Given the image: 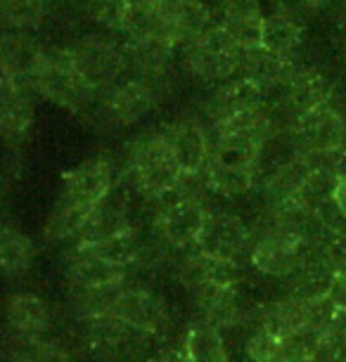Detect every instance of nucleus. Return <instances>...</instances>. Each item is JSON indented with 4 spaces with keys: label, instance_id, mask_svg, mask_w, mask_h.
Listing matches in <instances>:
<instances>
[{
    "label": "nucleus",
    "instance_id": "nucleus-1",
    "mask_svg": "<svg viewBox=\"0 0 346 362\" xmlns=\"http://www.w3.org/2000/svg\"><path fill=\"white\" fill-rule=\"evenodd\" d=\"M114 192V168L105 156L81 161L64 175L62 197L57 209L47 218L45 239L47 242H62L76 239L83 230L91 214Z\"/></svg>",
    "mask_w": 346,
    "mask_h": 362
},
{
    "label": "nucleus",
    "instance_id": "nucleus-2",
    "mask_svg": "<svg viewBox=\"0 0 346 362\" xmlns=\"http://www.w3.org/2000/svg\"><path fill=\"white\" fill-rule=\"evenodd\" d=\"M126 168L133 187L152 202H161L173 194L185 177L159 131L142 133L128 142Z\"/></svg>",
    "mask_w": 346,
    "mask_h": 362
},
{
    "label": "nucleus",
    "instance_id": "nucleus-3",
    "mask_svg": "<svg viewBox=\"0 0 346 362\" xmlns=\"http://www.w3.org/2000/svg\"><path fill=\"white\" fill-rule=\"evenodd\" d=\"M244 52L223 26H209L185 45V69L202 81H230L240 76Z\"/></svg>",
    "mask_w": 346,
    "mask_h": 362
},
{
    "label": "nucleus",
    "instance_id": "nucleus-4",
    "mask_svg": "<svg viewBox=\"0 0 346 362\" xmlns=\"http://www.w3.org/2000/svg\"><path fill=\"white\" fill-rule=\"evenodd\" d=\"M209 209L204 197H192L175 189L159 202L157 211V237L164 247L173 251H192L204 230Z\"/></svg>",
    "mask_w": 346,
    "mask_h": 362
},
{
    "label": "nucleus",
    "instance_id": "nucleus-5",
    "mask_svg": "<svg viewBox=\"0 0 346 362\" xmlns=\"http://www.w3.org/2000/svg\"><path fill=\"white\" fill-rule=\"evenodd\" d=\"M112 313L124 320L131 329L145 339L147 344L154 346L166 339L168 329H171V313L164 298L159 293L145 286H124L112 303Z\"/></svg>",
    "mask_w": 346,
    "mask_h": 362
},
{
    "label": "nucleus",
    "instance_id": "nucleus-6",
    "mask_svg": "<svg viewBox=\"0 0 346 362\" xmlns=\"http://www.w3.org/2000/svg\"><path fill=\"white\" fill-rule=\"evenodd\" d=\"M67 50H69V57L81 78L98 93L114 88L126 74L124 47H119L105 36H83L74 40Z\"/></svg>",
    "mask_w": 346,
    "mask_h": 362
},
{
    "label": "nucleus",
    "instance_id": "nucleus-7",
    "mask_svg": "<svg viewBox=\"0 0 346 362\" xmlns=\"http://www.w3.org/2000/svg\"><path fill=\"white\" fill-rule=\"evenodd\" d=\"M36 90L43 93L52 102H57V105L74 109V112L88 107L93 98H98V90H93L81 78L67 47L45 52L43 64H40V71L36 76Z\"/></svg>",
    "mask_w": 346,
    "mask_h": 362
},
{
    "label": "nucleus",
    "instance_id": "nucleus-8",
    "mask_svg": "<svg viewBox=\"0 0 346 362\" xmlns=\"http://www.w3.org/2000/svg\"><path fill=\"white\" fill-rule=\"evenodd\" d=\"M289 133L296 149L311 156H330L346 145V112L330 102L299 116Z\"/></svg>",
    "mask_w": 346,
    "mask_h": 362
},
{
    "label": "nucleus",
    "instance_id": "nucleus-9",
    "mask_svg": "<svg viewBox=\"0 0 346 362\" xmlns=\"http://www.w3.org/2000/svg\"><path fill=\"white\" fill-rule=\"evenodd\" d=\"M252 242H254V232L249 230V225L240 216L223 209H209L204 230H202V237L195 249L216 258L237 261L244 254L249 256Z\"/></svg>",
    "mask_w": 346,
    "mask_h": 362
},
{
    "label": "nucleus",
    "instance_id": "nucleus-10",
    "mask_svg": "<svg viewBox=\"0 0 346 362\" xmlns=\"http://www.w3.org/2000/svg\"><path fill=\"white\" fill-rule=\"evenodd\" d=\"M335 88L330 78L316 66H294L289 76L284 78V98H282V112L280 116L287 119L289 128L299 116L313 112L318 107H325L332 102Z\"/></svg>",
    "mask_w": 346,
    "mask_h": 362
},
{
    "label": "nucleus",
    "instance_id": "nucleus-11",
    "mask_svg": "<svg viewBox=\"0 0 346 362\" xmlns=\"http://www.w3.org/2000/svg\"><path fill=\"white\" fill-rule=\"evenodd\" d=\"M83 325H86V344L91 348V353L107 362L128 358L135 348L150 346L117 313H112V308L98 313V315L83 317Z\"/></svg>",
    "mask_w": 346,
    "mask_h": 362
},
{
    "label": "nucleus",
    "instance_id": "nucleus-12",
    "mask_svg": "<svg viewBox=\"0 0 346 362\" xmlns=\"http://www.w3.org/2000/svg\"><path fill=\"white\" fill-rule=\"evenodd\" d=\"M159 88L145 83L140 78L119 81L117 86L105 90L103 95V112L114 126H131L145 119L157 107Z\"/></svg>",
    "mask_w": 346,
    "mask_h": 362
},
{
    "label": "nucleus",
    "instance_id": "nucleus-13",
    "mask_svg": "<svg viewBox=\"0 0 346 362\" xmlns=\"http://www.w3.org/2000/svg\"><path fill=\"white\" fill-rule=\"evenodd\" d=\"M161 138L166 140L175 161L185 175L204 173L207 161L212 156V140L207 128L195 119H175L161 128Z\"/></svg>",
    "mask_w": 346,
    "mask_h": 362
},
{
    "label": "nucleus",
    "instance_id": "nucleus-14",
    "mask_svg": "<svg viewBox=\"0 0 346 362\" xmlns=\"http://www.w3.org/2000/svg\"><path fill=\"white\" fill-rule=\"evenodd\" d=\"M164 38L175 45H190L209 29L212 12L202 0H154Z\"/></svg>",
    "mask_w": 346,
    "mask_h": 362
},
{
    "label": "nucleus",
    "instance_id": "nucleus-15",
    "mask_svg": "<svg viewBox=\"0 0 346 362\" xmlns=\"http://www.w3.org/2000/svg\"><path fill=\"white\" fill-rule=\"evenodd\" d=\"M178 279L185 291L192 296L204 289H226V286H240V265L228 258H216L202 251H188L180 261Z\"/></svg>",
    "mask_w": 346,
    "mask_h": 362
},
{
    "label": "nucleus",
    "instance_id": "nucleus-16",
    "mask_svg": "<svg viewBox=\"0 0 346 362\" xmlns=\"http://www.w3.org/2000/svg\"><path fill=\"white\" fill-rule=\"evenodd\" d=\"M8 317V344H33L45 339L50 329V308L38 293L17 291L5 305Z\"/></svg>",
    "mask_w": 346,
    "mask_h": 362
},
{
    "label": "nucleus",
    "instance_id": "nucleus-17",
    "mask_svg": "<svg viewBox=\"0 0 346 362\" xmlns=\"http://www.w3.org/2000/svg\"><path fill=\"white\" fill-rule=\"evenodd\" d=\"M270 0H226L223 3V29L242 50L263 45V24Z\"/></svg>",
    "mask_w": 346,
    "mask_h": 362
},
{
    "label": "nucleus",
    "instance_id": "nucleus-18",
    "mask_svg": "<svg viewBox=\"0 0 346 362\" xmlns=\"http://www.w3.org/2000/svg\"><path fill=\"white\" fill-rule=\"evenodd\" d=\"M3 78H10L24 88H36V76L43 64L45 50L24 31H8L3 36Z\"/></svg>",
    "mask_w": 346,
    "mask_h": 362
},
{
    "label": "nucleus",
    "instance_id": "nucleus-19",
    "mask_svg": "<svg viewBox=\"0 0 346 362\" xmlns=\"http://www.w3.org/2000/svg\"><path fill=\"white\" fill-rule=\"evenodd\" d=\"M263 107V83L249 76H237L226 81L209 100V119L214 121V128L223 124L230 116L247 112V109Z\"/></svg>",
    "mask_w": 346,
    "mask_h": 362
},
{
    "label": "nucleus",
    "instance_id": "nucleus-20",
    "mask_svg": "<svg viewBox=\"0 0 346 362\" xmlns=\"http://www.w3.org/2000/svg\"><path fill=\"white\" fill-rule=\"evenodd\" d=\"M33 121V107L29 98V88L15 83L10 78H3L0 88V128L8 147H17L29 133Z\"/></svg>",
    "mask_w": 346,
    "mask_h": 362
},
{
    "label": "nucleus",
    "instance_id": "nucleus-21",
    "mask_svg": "<svg viewBox=\"0 0 346 362\" xmlns=\"http://www.w3.org/2000/svg\"><path fill=\"white\" fill-rule=\"evenodd\" d=\"M126 71H131V78H140L145 83L157 86L166 76L173 62V45L164 40H128L124 47Z\"/></svg>",
    "mask_w": 346,
    "mask_h": 362
},
{
    "label": "nucleus",
    "instance_id": "nucleus-22",
    "mask_svg": "<svg viewBox=\"0 0 346 362\" xmlns=\"http://www.w3.org/2000/svg\"><path fill=\"white\" fill-rule=\"evenodd\" d=\"M304 40V24L292 10L282 5H270L263 24V45L268 52L277 57L292 59V54L299 50Z\"/></svg>",
    "mask_w": 346,
    "mask_h": 362
},
{
    "label": "nucleus",
    "instance_id": "nucleus-23",
    "mask_svg": "<svg viewBox=\"0 0 346 362\" xmlns=\"http://www.w3.org/2000/svg\"><path fill=\"white\" fill-rule=\"evenodd\" d=\"M180 353L185 362H230L223 329L200 317L183 334Z\"/></svg>",
    "mask_w": 346,
    "mask_h": 362
},
{
    "label": "nucleus",
    "instance_id": "nucleus-24",
    "mask_svg": "<svg viewBox=\"0 0 346 362\" xmlns=\"http://www.w3.org/2000/svg\"><path fill=\"white\" fill-rule=\"evenodd\" d=\"M36 258V244L29 235L15 230L12 225H5L0 235V265L3 275L8 279L24 277Z\"/></svg>",
    "mask_w": 346,
    "mask_h": 362
},
{
    "label": "nucleus",
    "instance_id": "nucleus-25",
    "mask_svg": "<svg viewBox=\"0 0 346 362\" xmlns=\"http://www.w3.org/2000/svg\"><path fill=\"white\" fill-rule=\"evenodd\" d=\"M121 31H126L128 40H164V43H168L164 38V31H161L154 0H133Z\"/></svg>",
    "mask_w": 346,
    "mask_h": 362
},
{
    "label": "nucleus",
    "instance_id": "nucleus-26",
    "mask_svg": "<svg viewBox=\"0 0 346 362\" xmlns=\"http://www.w3.org/2000/svg\"><path fill=\"white\" fill-rule=\"evenodd\" d=\"M5 362H71V358L59 341L40 339L33 344H8Z\"/></svg>",
    "mask_w": 346,
    "mask_h": 362
},
{
    "label": "nucleus",
    "instance_id": "nucleus-27",
    "mask_svg": "<svg viewBox=\"0 0 346 362\" xmlns=\"http://www.w3.org/2000/svg\"><path fill=\"white\" fill-rule=\"evenodd\" d=\"M47 0H3V22L15 31L33 29L43 22Z\"/></svg>",
    "mask_w": 346,
    "mask_h": 362
},
{
    "label": "nucleus",
    "instance_id": "nucleus-28",
    "mask_svg": "<svg viewBox=\"0 0 346 362\" xmlns=\"http://www.w3.org/2000/svg\"><path fill=\"white\" fill-rule=\"evenodd\" d=\"M133 0H86L83 8L93 22L105 29H121Z\"/></svg>",
    "mask_w": 346,
    "mask_h": 362
},
{
    "label": "nucleus",
    "instance_id": "nucleus-29",
    "mask_svg": "<svg viewBox=\"0 0 346 362\" xmlns=\"http://www.w3.org/2000/svg\"><path fill=\"white\" fill-rule=\"evenodd\" d=\"M323 298L330 303V308L335 313H346V268L335 270V275L330 277L328 289H325Z\"/></svg>",
    "mask_w": 346,
    "mask_h": 362
},
{
    "label": "nucleus",
    "instance_id": "nucleus-30",
    "mask_svg": "<svg viewBox=\"0 0 346 362\" xmlns=\"http://www.w3.org/2000/svg\"><path fill=\"white\" fill-rule=\"evenodd\" d=\"M332 206L346 221V177H337L335 187H332Z\"/></svg>",
    "mask_w": 346,
    "mask_h": 362
},
{
    "label": "nucleus",
    "instance_id": "nucleus-31",
    "mask_svg": "<svg viewBox=\"0 0 346 362\" xmlns=\"http://www.w3.org/2000/svg\"><path fill=\"white\" fill-rule=\"evenodd\" d=\"M328 163H330L332 173H335L337 177H346V145L339 147L335 154H330Z\"/></svg>",
    "mask_w": 346,
    "mask_h": 362
},
{
    "label": "nucleus",
    "instance_id": "nucleus-32",
    "mask_svg": "<svg viewBox=\"0 0 346 362\" xmlns=\"http://www.w3.org/2000/svg\"><path fill=\"white\" fill-rule=\"evenodd\" d=\"M69 3H81V5H83V3H86V0H69Z\"/></svg>",
    "mask_w": 346,
    "mask_h": 362
},
{
    "label": "nucleus",
    "instance_id": "nucleus-33",
    "mask_svg": "<svg viewBox=\"0 0 346 362\" xmlns=\"http://www.w3.org/2000/svg\"><path fill=\"white\" fill-rule=\"evenodd\" d=\"M344 57H346V47H344Z\"/></svg>",
    "mask_w": 346,
    "mask_h": 362
}]
</instances>
